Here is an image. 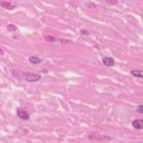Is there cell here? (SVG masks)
Wrapping results in <instances>:
<instances>
[{"instance_id": "9", "label": "cell", "mask_w": 143, "mask_h": 143, "mask_svg": "<svg viewBox=\"0 0 143 143\" xmlns=\"http://www.w3.org/2000/svg\"><path fill=\"white\" fill-rule=\"evenodd\" d=\"M136 111L138 113H140V114H142L143 113V106L142 105H139L137 107Z\"/></svg>"}, {"instance_id": "4", "label": "cell", "mask_w": 143, "mask_h": 143, "mask_svg": "<svg viewBox=\"0 0 143 143\" xmlns=\"http://www.w3.org/2000/svg\"><path fill=\"white\" fill-rule=\"evenodd\" d=\"M132 126L136 130H140L143 128V120L142 119H135L131 123Z\"/></svg>"}, {"instance_id": "6", "label": "cell", "mask_w": 143, "mask_h": 143, "mask_svg": "<svg viewBox=\"0 0 143 143\" xmlns=\"http://www.w3.org/2000/svg\"><path fill=\"white\" fill-rule=\"evenodd\" d=\"M29 61L31 63L34 64H38L42 63V59L36 56H31L29 58Z\"/></svg>"}, {"instance_id": "2", "label": "cell", "mask_w": 143, "mask_h": 143, "mask_svg": "<svg viewBox=\"0 0 143 143\" xmlns=\"http://www.w3.org/2000/svg\"><path fill=\"white\" fill-rule=\"evenodd\" d=\"M16 113L18 117L23 120L28 121L30 118V115L29 114V113L27 111L25 110L24 109L21 108H17Z\"/></svg>"}, {"instance_id": "3", "label": "cell", "mask_w": 143, "mask_h": 143, "mask_svg": "<svg viewBox=\"0 0 143 143\" xmlns=\"http://www.w3.org/2000/svg\"><path fill=\"white\" fill-rule=\"evenodd\" d=\"M102 62H103V64L105 66L108 67H113V66L115 65V60L112 57H105L104 58H103V59H102Z\"/></svg>"}, {"instance_id": "11", "label": "cell", "mask_w": 143, "mask_h": 143, "mask_svg": "<svg viewBox=\"0 0 143 143\" xmlns=\"http://www.w3.org/2000/svg\"><path fill=\"white\" fill-rule=\"evenodd\" d=\"M4 54H5V53L3 52L2 49H1V56H3V55Z\"/></svg>"}, {"instance_id": "7", "label": "cell", "mask_w": 143, "mask_h": 143, "mask_svg": "<svg viewBox=\"0 0 143 143\" xmlns=\"http://www.w3.org/2000/svg\"><path fill=\"white\" fill-rule=\"evenodd\" d=\"M1 6L3 7H5L6 9H7V10H12L14 9L15 6H13L11 5V3L8 2H1Z\"/></svg>"}, {"instance_id": "10", "label": "cell", "mask_w": 143, "mask_h": 143, "mask_svg": "<svg viewBox=\"0 0 143 143\" xmlns=\"http://www.w3.org/2000/svg\"><path fill=\"white\" fill-rule=\"evenodd\" d=\"M47 38H46V39L47 40V41H51V40H52V42H54L55 41V39L54 38H53V36H47Z\"/></svg>"}, {"instance_id": "5", "label": "cell", "mask_w": 143, "mask_h": 143, "mask_svg": "<svg viewBox=\"0 0 143 143\" xmlns=\"http://www.w3.org/2000/svg\"><path fill=\"white\" fill-rule=\"evenodd\" d=\"M130 74L135 77L142 78V72L141 70H138V69L132 70L130 71Z\"/></svg>"}, {"instance_id": "8", "label": "cell", "mask_w": 143, "mask_h": 143, "mask_svg": "<svg viewBox=\"0 0 143 143\" xmlns=\"http://www.w3.org/2000/svg\"><path fill=\"white\" fill-rule=\"evenodd\" d=\"M7 29L10 31H15L17 30L16 27L13 25H9L7 26Z\"/></svg>"}, {"instance_id": "1", "label": "cell", "mask_w": 143, "mask_h": 143, "mask_svg": "<svg viewBox=\"0 0 143 143\" xmlns=\"http://www.w3.org/2000/svg\"><path fill=\"white\" fill-rule=\"evenodd\" d=\"M22 74H23L22 76L23 78L29 82H36L41 79V76L39 74H34V73L23 72Z\"/></svg>"}]
</instances>
